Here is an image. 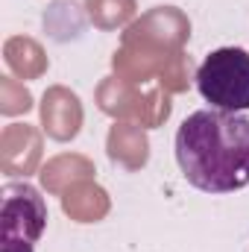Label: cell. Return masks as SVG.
Returning a JSON list of instances; mask_svg holds the SVG:
<instances>
[{
  "instance_id": "cell-1",
  "label": "cell",
  "mask_w": 249,
  "mask_h": 252,
  "mask_svg": "<svg viewBox=\"0 0 249 252\" xmlns=\"http://www.w3.org/2000/svg\"><path fill=\"white\" fill-rule=\"evenodd\" d=\"M179 170L202 193H232L249 185V118L199 109L176 132Z\"/></svg>"
},
{
  "instance_id": "cell-2",
  "label": "cell",
  "mask_w": 249,
  "mask_h": 252,
  "mask_svg": "<svg viewBox=\"0 0 249 252\" xmlns=\"http://www.w3.org/2000/svg\"><path fill=\"white\" fill-rule=\"evenodd\" d=\"M196 91L211 109L249 112V53L241 47L211 50L196 70Z\"/></svg>"
},
{
  "instance_id": "cell-3",
  "label": "cell",
  "mask_w": 249,
  "mask_h": 252,
  "mask_svg": "<svg viewBox=\"0 0 249 252\" xmlns=\"http://www.w3.org/2000/svg\"><path fill=\"white\" fill-rule=\"evenodd\" d=\"M47 229V202L30 182H6L0 196V252H35Z\"/></svg>"
}]
</instances>
